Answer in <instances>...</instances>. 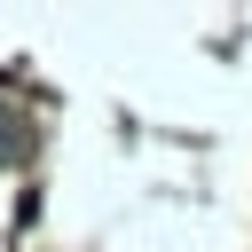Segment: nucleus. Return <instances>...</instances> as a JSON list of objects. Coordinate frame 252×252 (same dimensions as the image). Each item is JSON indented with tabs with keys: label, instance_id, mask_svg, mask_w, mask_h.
Listing matches in <instances>:
<instances>
[]
</instances>
